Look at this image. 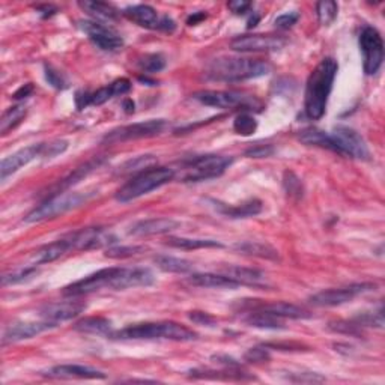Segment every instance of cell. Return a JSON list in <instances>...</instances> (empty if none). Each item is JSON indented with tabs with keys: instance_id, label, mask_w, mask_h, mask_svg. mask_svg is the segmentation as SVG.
<instances>
[{
	"instance_id": "obj_14",
	"label": "cell",
	"mask_w": 385,
	"mask_h": 385,
	"mask_svg": "<svg viewBox=\"0 0 385 385\" xmlns=\"http://www.w3.org/2000/svg\"><path fill=\"white\" fill-rule=\"evenodd\" d=\"M192 98L200 104L215 108H235V107H252L255 106V98L247 97L241 92L233 90H200L196 92Z\"/></svg>"
},
{
	"instance_id": "obj_3",
	"label": "cell",
	"mask_w": 385,
	"mask_h": 385,
	"mask_svg": "<svg viewBox=\"0 0 385 385\" xmlns=\"http://www.w3.org/2000/svg\"><path fill=\"white\" fill-rule=\"evenodd\" d=\"M112 339L118 340H173V342H192L199 336L188 326L173 322V321H160V322H141L125 326L124 330L113 331Z\"/></svg>"
},
{
	"instance_id": "obj_38",
	"label": "cell",
	"mask_w": 385,
	"mask_h": 385,
	"mask_svg": "<svg viewBox=\"0 0 385 385\" xmlns=\"http://www.w3.org/2000/svg\"><path fill=\"white\" fill-rule=\"evenodd\" d=\"M316 12L321 24H324V26H330V24L337 19L339 5L336 2H333V0H325V2H319L316 5Z\"/></svg>"
},
{
	"instance_id": "obj_22",
	"label": "cell",
	"mask_w": 385,
	"mask_h": 385,
	"mask_svg": "<svg viewBox=\"0 0 385 385\" xmlns=\"http://www.w3.org/2000/svg\"><path fill=\"white\" fill-rule=\"evenodd\" d=\"M181 228V223L173 219H148L134 223L128 233L132 237H152L170 233Z\"/></svg>"
},
{
	"instance_id": "obj_30",
	"label": "cell",
	"mask_w": 385,
	"mask_h": 385,
	"mask_svg": "<svg viewBox=\"0 0 385 385\" xmlns=\"http://www.w3.org/2000/svg\"><path fill=\"white\" fill-rule=\"evenodd\" d=\"M75 331L81 334H98V336H110L112 331V322L103 316H89L85 319L79 321L74 325Z\"/></svg>"
},
{
	"instance_id": "obj_16",
	"label": "cell",
	"mask_w": 385,
	"mask_h": 385,
	"mask_svg": "<svg viewBox=\"0 0 385 385\" xmlns=\"http://www.w3.org/2000/svg\"><path fill=\"white\" fill-rule=\"evenodd\" d=\"M77 26L81 32L86 33L92 43L99 50H104V52H116V50L122 48L124 46V39L119 33L104 26L103 23L81 20L79 21Z\"/></svg>"
},
{
	"instance_id": "obj_56",
	"label": "cell",
	"mask_w": 385,
	"mask_h": 385,
	"mask_svg": "<svg viewBox=\"0 0 385 385\" xmlns=\"http://www.w3.org/2000/svg\"><path fill=\"white\" fill-rule=\"evenodd\" d=\"M124 108H125V112H127V113H132V112H134V103H132V99H125Z\"/></svg>"
},
{
	"instance_id": "obj_8",
	"label": "cell",
	"mask_w": 385,
	"mask_h": 385,
	"mask_svg": "<svg viewBox=\"0 0 385 385\" xmlns=\"http://www.w3.org/2000/svg\"><path fill=\"white\" fill-rule=\"evenodd\" d=\"M167 127V122L164 119H149L144 122H136L124 127L115 128L110 132H107L103 141L104 144H122V141L137 140V139H148L155 137L161 134Z\"/></svg>"
},
{
	"instance_id": "obj_24",
	"label": "cell",
	"mask_w": 385,
	"mask_h": 385,
	"mask_svg": "<svg viewBox=\"0 0 385 385\" xmlns=\"http://www.w3.org/2000/svg\"><path fill=\"white\" fill-rule=\"evenodd\" d=\"M71 250L72 248H71L70 241L65 237L62 239L50 242V244L37 250V252L32 256V264L35 266L44 265V264H52V262L57 261V259L65 256L68 252H71Z\"/></svg>"
},
{
	"instance_id": "obj_6",
	"label": "cell",
	"mask_w": 385,
	"mask_h": 385,
	"mask_svg": "<svg viewBox=\"0 0 385 385\" xmlns=\"http://www.w3.org/2000/svg\"><path fill=\"white\" fill-rule=\"evenodd\" d=\"M233 163L232 157L206 154L187 158L181 163V175L182 182H200L219 178L229 169Z\"/></svg>"
},
{
	"instance_id": "obj_18",
	"label": "cell",
	"mask_w": 385,
	"mask_h": 385,
	"mask_svg": "<svg viewBox=\"0 0 385 385\" xmlns=\"http://www.w3.org/2000/svg\"><path fill=\"white\" fill-rule=\"evenodd\" d=\"M39 157H44V144L30 145L17 150V152L11 154L10 157L3 158L2 164H0V178L5 181L8 177L19 172L21 167L28 166L30 161L37 160Z\"/></svg>"
},
{
	"instance_id": "obj_21",
	"label": "cell",
	"mask_w": 385,
	"mask_h": 385,
	"mask_svg": "<svg viewBox=\"0 0 385 385\" xmlns=\"http://www.w3.org/2000/svg\"><path fill=\"white\" fill-rule=\"evenodd\" d=\"M85 304L79 301H63V303H52L46 304L39 308V316L44 321H50L53 324H59L63 321H70L72 317L79 316L85 310Z\"/></svg>"
},
{
	"instance_id": "obj_28",
	"label": "cell",
	"mask_w": 385,
	"mask_h": 385,
	"mask_svg": "<svg viewBox=\"0 0 385 385\" xmlns=\"http://www.w3.org/2000/svg\"><path fill=\"white\" fill-rule=\"evenodd\" d=\"M101 163H103V158H94V160H90L86 164L79 167V169H75L71 175H68V177L63 178L62 181L57 182L56 186L50 188V191H52V195L50 196L59 195V192H63L68 188H71L72 186H75V184H79L83 178H86L90 172H94L97 167L101 166Z\"/></svg>"
},
{
	"instance_id": "obj_36",
	"label": "cell",
	"mask_w": 385,
	"mask_h": 385,
	"mask_svg": "<svg viewBox=\"0 0 385 385\" xmlns=\"http://www.w3.org/2000/svg\"><path fill=\"white\" fill-rule=\"evenodd\" d=\"M283 188L286 191V195L292 199L299 200L304 196V187L303 182L297 177L294 172H284L283 175Z\"/></svg>"
},
{
	"instance_id": "obj_54",
	"label": "cell",
	"mask_w": 385,
	"mask_h": 385,
	"mask_svg": "<svg viewBox=\"0 0 385 385\" xmlns=\"http://www.w3.org/2000/svg\"><path fill=\"white\" fill-rule=\"evenodd\" d=\"M37 11L43 15V19H48V17H52L57 12V10L55 6L52 5H41V6H37Z\"/></svg>"
},
{
	"instance_id": "obj_44",
	"label": "cell",
	"mask_w": 385,
	"mask_h": 385,
	"mask_svg": "<svg viewBox=\"0 0 385 385\" xmlns=\"http://www.w3.org/2000/svg\"><path fill=\"white\" fill-rule=\"evenodd\" d=\"M270 349H268V346H256V348H252V349H248L246 355H244V359L247 363H266V362H270Z\"/></svg>"
},
{
	"instance_id": "obj_11",
	"label": "cell",
	"mask_w": 385,
	"mask_h": 385,
	"mask_svg": "<svg viewBox=\"0 0 385 385\" xmlns=\"http://www.w3.org/2000/svg\"><path fill=\"white\" fill-rule=\"evenodd\" d=\"M359 50L363 53V68L367 75L379 71L384 62V41L375 28L367 26L359 33Z\"/></svg>"
},
{
	"instance_id": "obj_53",
	"label": "cell",
	"mask_w": 385,
	"mask_h": 385,
	"mask_svg": "<svg viewBox=\"0 0 385 385\" xmlns=\"http://www.w3.org/2000/svg\"><path fill=\"white\" fill-rule=\"evenodd\" d=\"M32 92H33V85H32V83H26V85H23L19 90L14 92L12 98L14 99H24V98H28L32 94Z\"/></svg>"
},
{
	"instance_id": "obj_7",
	"label": "cell",
	"mask_w": 385,
	"mask_h": 385,
	"mask_svg": "<svg viewBox=\"0 0 385 385\" xmlns=\"http://www.w3.org/2000/svg\"><path fill=\"white\" fill-rule=\"evenodd\" d=\"M322 148L330 149L340 155L358 158V160H369L371 150L367 148L364 139L349 127H336L331 132L325 131Z\"/></svg>"
},
{
	"instance_id": "obj_9",
	"label": "cell",
	"mask_w": 385,
	"mask_h": 385,
	"mask_svg": "<svg viewBox=\"0 0 385 385\" xmlns=\"http://www.w3.org/2000/svg\"><path fill=\"white\" fill-rule=\"evenodd\" d=\"M288 39L283 35L274 33H253V35H241L230 41V48L238 53H271L279 52L286 46Z\"/></svg>"
},
{
	"instance_id": "obj_42",
	"label": "cell",
	"mask_w": 385,
	"mask_h": 385,
	"mask_svg": "<svg viewBox=\"0 0 385 385\" xmlns=\"http://www.w3.org/2000/svg\"><path fill=\"white\" fill-rule=\"evenodd\" d=\"M141 252H145L144 247H139V246H112V247H107L106 250V257H110V259H127V257H132L136 255H140Z\"/></svg>"
},
{
	"instance_id": "obj_15",
	"label": "cell",
	"mask_w": 385,
	"mask_h": 385,
	"mask_svg": "<svg viewBox=\"0 0 385 385\" xmlns=\"http://www.w3.org/2000/svg\"><path fill=\"white\" fill-rule=\"evenodd\" d=\"M130 90L131 81L128 79H118L112 81L110 85L99 88L95 92H79L75 95V106H77L79 110H83V108L89 106H101L115 97L128 94Z\"/></svg>"
},
{
	"instance_id": "obj_41",
	"label": "cell",
	"mask_w": 385,
	"mask_h": 385,
	"mask_svg": "<svg viewBox=\"0 0 385 385\" xmlns=\"http://www.w3.org/2000/svg\"><path fill=\"white\" fill-rule=\"evenodd\" d=\"M233 130L241 134V136H252L257 130V122L248 113H241L233 121Z\"/></svg>"
},
{
	"instance_id": "obj_50",
	"label": "cell",
	"mask_w": 385,
	"mask_h": 385,
	"mask_svg": "<svg viewBox=\"0 0 385 385\" xmlns=\"http://www.w3.org/2000/svg\"><path fill=\"white\" fill-rule=\"evenodd\" d=\"M288 379L292 382H301V384H304V382L312 384V382H324L325 381L324 376H321L319 373H292L288 376Z\"/></svg>"
},
{
	"instance_id": "obj_55",
	"label": "cell",
	"mask_w": 385,
	"mask_h": 385,
	"mask_svg": "<svg viewBox=\"0 0 385 385\" xmlns=\"http://www.w3.org/2000/svg\"><path fill=\"white\" fill-rule=\"evenodd\" d=\"M204 19H206V14L205 12H197V14H192L191 17H188L187 23L190 24V26H195V24H197L199 21H202Z\"/></svg>"
},
{
	"instance_id": "obj_45",
	"label": "cell",
	"mask_w": 385,
	"mask_h": 385,
	"mask_svg": "<svg viewBox=\"0 0 385 385\" xmlns=\"http://www.w3.org/2000/svg\"><path fill=\"white\" fill-rule=\"evenodd\" d=\"M328 328L334 333L349 334V336H359V326L354 321H337L330 324Z\"/></svg>"
},
{
	"instance_id": "obj_1",
	"label": "cell",
	"mask_w": 385,
	"mask_h": 385,
	"mask_svg": "<svg viewBox=\"0 0 385 385\" xmlns=\"http://www.w3.org/2000/svg\"><path fill=\"white\" fill-rule=\"evenodd\" d=\"M337 71V62L333 57H325L308 75L304 94V110L310 119L319 121L325 115Z\"/></svg>"
},
{
	"instance_id": "obj_40",
	"label": "cell",
	"mask_w": 385,
	"mask_h": 385,
	"mask_svg": "<svg viewBox=\"0 0 385 385\" xmlns=\"http://www.w3.org/2000/svg\"><path fill=\"white\" fill-rule=\"evenodd\" d=\"M155 163H157V160L154 155H141V157H137V158H134V160L125 163L119 172L121 173H131V172L140 173V172L149 169V167H154Z\"/></svg>"
},
{
	"instance_id": "obj_27",
	"label": "cell",
	"mask_w": 385,
	"mask_h": 385,
	"mask_svg": "<svg viewBox=\"0 0 385 385\" xmlns=\"http://www.w3.org/2000/svg\"><path fill=\"white\" fill-rule=\"evenodd\" d=\"M255 310H261L268 315H273L275 317H289V319H306V317H310L306 308L299 307L297 304L286 303V301H279V303H265L261 304Z\"/></svg>"
},
{
	"instance_id": "obj_33",
	"label": "cell",
	"mask_w": 385,
	"mask_h": 385,
	"mask_svg": "<svg viewBox=\"0 0 385 385\" xmlns=\"http://www.w3.org/2000/svg\"><path fill=\"white\" fill-rule=\"evenodd\" d=\"M155 265L160 268L161 271L166 273H175V274H187L192 270V264L186 261L181 257H173V256H157L154 257Z\"/></svg>"
},
{
	"instance_id": "obj_10",
	"label": "cell",
	"mask_w": 385,
	"mask_h": 385,
	"mask_svg": "<svg viewBox=\"0 0 385 385\" xmlns=\"http://www.w3.org/2000/svg\"><path fill=\"white\" fill-rule=\"evenodd\" d=\"M375 288L376 286L373 283H354L345 288L326 289L312 295L308 298V303L315 307H336L349 303V301L366 294V292L375 290Z\"/></svg>"
},
{
	"instance_id": "obj_31",
	"label": "cell",
	"mask_w": 385,
	"mask_h": 385,
	"mask_svg": "<svg viewBox=\"0 0 385 385\" xmlns=\"http://www.w3.org/2000/svg\"><path fill=\"white\" fill-rule=\"evenodd\" d=\"M79 6L85 11L88 15L94 17L97 20H108L113 21L118 19L119 11L110 3L104 2H95V0H85V2H79Z\"/></svg>"
},
{
	"instance_id": "obj_19",
	"label": "cell",
	"mask_w": 385,
	"mask_h": 385,
	"mask_svg": "<svg viewBox=\"0 0 385 385\" xmlns=\"http://www.w3.org/2000/svg\"><path fill=\"white\" fill-rule=\"evenodd\" d=\"M57 324L50 321L43 322H29V321H19L11 324L3 333V345L6 343H15L21 340H28L38 336V334L44 333L47 330L55 328Z\"/></svg>"
},
{
	"instance_id": "obj_17",
	"label": "cell",
	"mask_w": 385,
	"mask_h": 385,
	"mask_svg": "<svg viewBox=\"0 0 385 385\" xmlns=\"http://www.w3.org/2000/svg\"><path fill=\"white\" fill-rule=\"evenodd\" d=\"M115 268H104L94 274L88 275V277L74 282L68 286L63 288V295L65 297H81L92 294V292H98L103 289H110V282L113 277Z\"/></svg>"
},
{
	"instance_id": "obj_39",
	"label": "cell",
	"mask_w": 385,
	"mask_h": 385,
	"mask_svg": "<svg viewBox=\"0 0 385 385\" xmlns=\"http://www.w3.org/2000/svg\"><path fill=\"white\" fill-rule=\"evenodd\" d=\"M139 68L144 71L145 74H154V72H160L161 70H164L166 66V59L158 53H152V55H145L141 59L137 62Z\"/></svg>"
},
{
	"instance_id": "obj_46",
	"label": "cell",
	"mask_w": 385,
	"mask_h": 385,
	"mask_svg": "<svg viewBox=\"0 0 385 385\" xmlns=\"http://www.w3.org/2000/svg\"><path fill=\"white\" fill-rule=\"evenodd\" d=\"M68 149V141L66 140H52L44 144V158H55L63 154Z\"/></svg>"
},
{
	"instance_id": "obj_52",
	"label": "cell",
	"mask_w": 385,
	"mask_h": 385,
	"mask_svg": "<svg viewBox=\"0 0 385 385\" xmlns=\"http://www.w3.org/2000/svg\"><path fill=\"white\" fill-rule=\"evenodd\" d=\"M252 3L250 2H242V0H233V2L228 3V8L237 15H242V14H247L250 10H252Z\"/></svg>"
},
{
	"instance_id": "obj_51",
	"label": "cell",
	"mask_w": 385,
	"mask_h": 385,
	"mask_svg": "<svg viewBox=\"0 0 385 385\" xmlns=\"http://www.w3.org/2000/svg\"><path fill=\"white\" fill-rule=\"evenodd\" d=\"M274 154V148L271 145H256L246 150V155L250 158H266Z\"/></svg>"
},
{
	"instance_id": "obj_4",
	"label": "cell",
	"mask_w": 385,
	"mask_h": 385,
	"mask_svg": "<svg viewBox=\"0 0 385 385\" xmlns=\"http://www.w3.org/2000/svg\"><path fill=\"white\" fill-rule=\"evenodd\" d=\"M175 179V170L170 167L164 166H154L149 169L136 173L134 177L125 182L124 186L116 192V200L121 204L131 202L141 196L148 195V192L160 188L166 184Z\"/></svg>"
},
{
	"instance_id": "obj_48",
	"label": "cell",
	"mask_w": 385,
	"mask_h": 385,
	"mask_svg": "<svg viewBox=\"0 0 385 385\" xmlns=\"http://www.w3.org/2000/svg\"><path fill=\"white\" fill-rule=\"evenodd\" d=\"M46 79L47 81L56 89H65L66 88V81L62 77V74L57 72L56 70H53L52 66L46 65Z\"/></svg>"
},
{
	"instance_id": "obj_32",
	"label": "cell",
	"mask_w": 385,
	"mask_h": 385,
	"mask_svg": "<svg viewBox=\"0 0 385 385\" xmlns=\"http://www.w3.org/2000/svg\"><path fill=\"white\" fill-rule=\"evenodd\" d=\"M167 246L181 250H199V248H223L221 242L215 239H200V238H177L170 237L166 241Z\"/></svg>"
},
{
	"instance_id": "obj_34",
	"label": "cell",
	"mask_w": 385,
	"mask_h": 385,
	"mask_svg": "<svg viewBox=\"0 0 385 385\" xmlns=\"http://www.w3.org/2000/svg\"><path fill=\"white\" fill-rule=\"evenodd\" d=\"M244 321L250 326H255V328H262V330H283L284 328L283 324L279 321V317L268 315L261 310H253L252 313H248V316Z\"/></svg>"
},
{
	"instance_id": "obj_47",
	"label": "cell",
	"mask_w": 385,
	"mask_h": 385,
	"mask_svg": "<svg viewBox=\"0 0 385 385\" xmlns=\"http://www.w3.org/2000/svg\"><path fill=\"white\" fill-rule=\"evenodd\" d=\"M299 20V14L298 12H286V14H282L280 17L275 19V28L282 29V30H286L294 28V24H297V21Z\"/></svg>"
},
{
	"instance_id": "obj_49",
	"label": "cell",
	"mask_w": 385,
	"mask_h": 385,
	"mask_svg": "<svg viewBox=\"0 0 385 385\" xmlns=\"http://www.w3.org/2000/svg\"><path fill=\"white\" fill-rule=\"evenodd\" d=\"M188 317H190V321H192L197 325H204V326H214L217 324L215 317L206 312H199V310L190 312Z\"/></svg>"
},
{
	"instance_id": "obj_20",
	"label": "cell",
	"mask_w": 385,
	"mask_h": 385,
	"mask_svg": "<svg viewBox=\"0 0 385 385\" xmlns=\"http://www.w3.org/2000/svg\"><path fill=\"white\" fill-rule=\"evenodd\" d=\"M53 379H104L106 373L89 366L80 364H61L55 366L43 373Z\"/></svg>"
},
{
	"instance_id": "obj_58",
	"label": "cell",
	"mask_w": 385,
	"mask_h": 385,
	"mask_svg": "<svg viewBox=\"0 0 385 385\" xmlns=\"http://www.w3.org/2000/svg\"><path fill=\"white\" fill-rule=\"evenodd\" d=\"M259 20H261V19H259V15H256V14H255V17H252V19H250V20H248V29L255 28V26H256V24H257V21H259Z\"/></svg>"
},
{
	"instance_id": "obj_5",
	"label": "cell",
	"mask_w": 385,
	"mask_h": 385,
	"mask_svg": "<svg viewBox=\"0 0 385 385\" xmlns=\"http://www.w3.org/2000/svg\"><path fill=\"white\" fill-rule=\"evenodd\" d=\"M97 196V191H63L59 195L50 196L43 204L33 208L32 211L24 217L26 223H39L44 220L55 219L57 215L71 211L74 208H79L83 204Z\"/></svg>"
},
{
	"instance_id": "obj_43",
	"label": "cell",
	"mask_w": 385,
	"mask_h": 385,
	"mask_svg": "<svg viewBox=\"0 0 385 385\" xmlns=\"http://www.w3.org/2000/svg\"><path fill=\"white\" fill-rule=\"evenodd\" d=\"M354 322L362 328V326H375V328H382L384 326V313L382 308H379L378 312L373 313H363L357 316Z\"/></svg>"
},
{
	"instance_id": "obj_12",
	"label": "cell",
	"mask_w": 385,
	"mask_h": 385,
	"mask_svg": "<svg viewBox=\"0 0 385 385\" xmlns=\"http://www.w3.org/2000/svg\"><path fill=\"white\" fill-rule=\"evenodd\" d=\"M122 15L130 21L136 23L137 26L150 29V30H163L167 33H172L177 29V23H175L170 17L163 15L160 17L158 12L149 5H134L125 8Z\"/></svg>"
},
{
	"instance_id": "obj_2",
	"label": "cell",
	"mask_w": 385,
	"mask_h": 385,
	"mask_svg": "<svg viewBox=\"0 0 385 385\" xmlns=\"http://www.w3.org/2000/svg\"><path fill=\"white\" fill-rule=\"evenodd\" d=\"M271 72V65L261 59L248 57H219L206 68V77L214 81L237 83L264 77Z\"/></svg>"
},
{
	"instance_id": "obj_57",
	"label": "cell",
	"mask_w": 385,
	"mask_h": 385,
	"mask_svg": "<svg viewBox=\"0 0 385 385\" xmlns=\"http://www.w3.org/2000/svg\"><path fill=\"white\" fill-rule=\"evenodd\" d=\"M139 81H141V83H146L148 86H155V85H158V83H157L155 80H150V79H148L146 75H145V77H139Z\"/></svg>"
},
{
	"instance_id": "obj_29",
	"label": "cell",
	"mask_w": 385,
	"mask_h": 385,
	"mask_svg": "<svg viewBox=\"0 0 385 385\" xmlns=\"http://www.w3.org/2000/svg\"><path fill=\"white\" fill-rule=\"evenodd\" d=\"M233 250L238 252L239 255L268 259V261H277V259H279L277 250L271 247L270 244H265V242L242 241V242H237V244L233 246Z\"/></svg>"
},
{
	"instance_id": "obj_13",
	"label": "cell",
	"mask_w": 385,
	"mask_h": 385,
	"mask_svg": "<svg viewBox=\"0 0 385 385\" xmlns=\"http://www.w3.org/2000/svg\"><path fill=\"white\" fill-rule=\"evenodd\" d=\"M66 238H68L71 248L75 252H89V250L112 247L118 242V238L104 228L81 229L79 232L70 233Z\"/></svg>"
},
{
	"instance_id": "obj_35",
	"label": "cell",
	"mask_w": 385,
	"mask_h": 385,
	"mask_svg": "<svg viewBox=\"0 0 385 385\" xmlns=\"http://www.w3.org/2000/svg\"><path fill=\"white\" fill-rule=\"evenodd\" d=\"M26 115H28V108L21 104L8 108V110L3 113L2 119H0V132H2V136H6L8 132L14 130L17 125L26 118Z\"/></svg>"
},
{
	"instance_id": "obj_37",
	"label": "cell",
	"mask_w": 385,
	"mask_h": 385,
	"mask_svg": "<svg viewBox=\"0 0 385 385\" xmlns=\"http://www.w3.org/2000/svg\"><path fill=\"white\" fill-rule=\"evenodd\" d=\"M38 274L37 266H26V268H21V270H15L10 274H3L2 277V284L3 286H12V284H19V283H24L30 279L35 277Z\"/></svg>"
},
{
	"instance_id": "obj_25",
	"label": "cell",
	"mask_w": 385,
	"mask_h": 385,
	"mask_svg": "<svg viewBox=\"0 0 385 385\" xmlns=\"http://www.w3.org/2000/svg\"><path fill=\"white\" fill-rule=\"evenodd\" d=\"M188 283L197 288L206 289H237L241 284L224 274H213V273H199L191 274Z\"/></svg>"
},
{
	"instance_id": "obj_23",
	"label": "cell",
	"mask_w": 385,
	"mask_h": 385,
	"mask_svg": "<svg viewBox=\"0 0 385 385\" xmlns=\"http://www.w3.org/2000/svg\"><path fill=\"white\" fill-rule=\"evenodd\" d=\"M209 204L214 206L217 213H220L229 219H247V217H255L262 213L264 204L259 199H250L239 205H228L220 200H209Z\"/></svg>"
},
{
	"instance_id": "obj_26",
	"label": "cell",
	"mask_w": 385,
	"mask_h": 385,
	"mask_svg": "<svg viewBox=\"0 0 385 385\" xmlns=\"http://www.w3.org/2000/svg\"><path fill=\"white\" fill-rule=\"evenodd\" d=\"M223 274L228 275L232 280L238 282L241 286H253V288H262L265 286L266 275L255 270V268H242V266H228L223 270Z\"/></svg>"
}]
</instances>
